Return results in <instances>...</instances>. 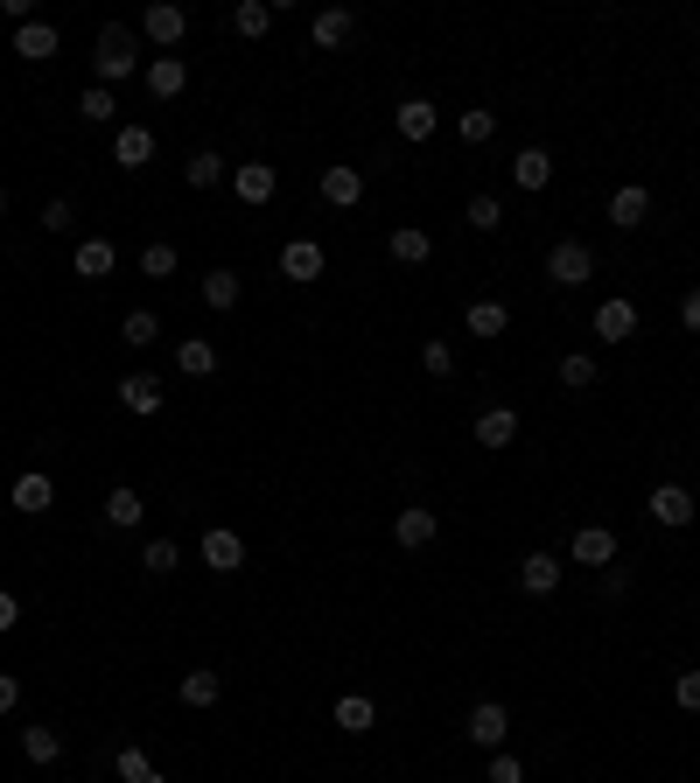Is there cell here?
I'll use <instances>...</instances> for the list:
<instances>
[{
  "mask_svg": "<svg viewBox=\"0 0 700 783\" xmlns=\"http://www.w3.org/2000/svg\"><path fill=\"white\" fill-rule=\"evenodd\" d=\"M546 280H554V288H589V280H596V253L581 238H560L554 253H546Z\"/></svg>",
  "mask_w": 700,
  "mask_h": 783,
  "instance_id": "cell-1",
  "label": "cell"
},
{
  "mask_svg": "<svg viewBox=\"0 0 700 783\" xmlns=\"http://www.w3.org/2000/svg\"><path fill=\"white\" fill-rule=\"evenodd\" d=\"M463 735L477 741V749L498 756V749H504V735H512V714H504L498 700H477V706H469V720H463Z\"/></svg>",
  "mask_w": 700,
  "mask_h": 783,
  "instance_id": "cell-2",
  "label": "cell"
},
{
  "mask_svg": "<svg viewBox=\"0 0 700 783\" xmlns=\"http://www.w3.org/2000/svg\"><path fill=\"white\" fill-rule=\"evenodd\" d=\"M182 29H189V8H176V0H155V8L141 14V35H147V43H162L168 56L182 49Z\"/></svg>",
  "mask_w": 700,
  "mask_h": 783,
  "instance_id": "cell-3",
  "label": "cell"
},
{
  "mask_svg": "<svg viewBox=\"0 0 700 783\" xmlns=\"http://www.w3.org/2000/svg\"><path fill=\"white\" fill-rule=\"evenodd\" d=\"M645 511H652V518H658V525H673V532H679V525H693V518H700V504H693V496H687V490H679V483H658V490L645 496Z\"/></svg>",
  "mask_w": 700,
  "mask_h": 783,
  "instance_id": "cell-4",
  "label": "cell"
},
{
  "mask_svg": "<svg viewBox=\"0 0 700 783\" xmlns=\"http://www.w3.org/2000/svg\"><path fill=\"white\" fill-rule=\"evenodd\" d=\"M203 567H211V574H238V567H245V539L224 532V525H211V532H203Z\"/></svg>",
  "mask_w": 700,
  "mask_h": 783,
  "instance_id": "cell-5",
  "label": "cell"
},
{
  "mask_svg": "<svg viewBox=\"0 0 700 783\" xmlns=\"http://www.w3.org/2000/svg\"><path fill=\"white\" fill-rule=\"evenodd\" d=\"M232 189H238V203H253V210H259V203H274L280 176H274L267 161H238V168H232Z\"/></svg>",
  "mask_w": 700,
  "mask_h": 783,
  "instance_id": "cell-6",
  "label": "cell"
},
{
  "mask_svg": "<svg viewBox=\"0 0 700 783\" xmlns=\"http://www.w3.org/2000/svg\"><path fill=\"white\" fill-rule=\"evenodd\" d=\"M434 532H442V518H434L427 504H407L400 518H392V539H400L407 552H421V546H434Z\"/></svg>",
  "mask_w": 700,
  "mask_h": 783,
  "instance_id": "cell-7",
  "label": "cell"
},
{
  "mask_svg": "<svg viewBox=\"0 0 700 783\" xmlns=\"http://www.w3.org/2000/svg\"><path fill=\"white\" fill-rule=\"evenodd\" d=\"M645 217H652V189L645 182H623L616 197H610V224H616V232H637Z\"/></svg>",
  "mask_w": 700,
  "mask_h": 783,
  "instance_id": "cell-8",
  "label": "cell"
},
{
  "mask_svg": "<svg viewBox=\"0 0 700 783\" xmlns=\"http://www.w3.org/2000/svg\"><path fill=\"white\" fill-rule=\"evenodd\" d=\"M596 336L602 343H631L637 336V301H623V294L602 301V309H596Z\"/></svg>",
  "mask_w": 700,
  "mask_h": 783,
  "instance_id": "cell-9",
  "label": "cell"
},
{
  "mask_svg": "<svg viewBox=\"0 0 700 783\" xmlns=\"http://www.w3.org/2000/svg\"><path fill=\"white\" fill-rule=\"evenodd\" d=\"M280 273H288V280H323V245H315V238H288V245H280Z\"/></svg>",
  "mask_w": 700,
  "mask_h": 783,
  "instance_id": "cell-10",
  "label": "cell"
},
{
  "mask_svg": "<svg viewBox=\"0 0 700 783\" xmlns=\"http://www.w3.org/2000/svg\"><path fill=\"white\" fill-rule=\"evenodd\" d=\"M616 560V532L610 525H581L575 532V567H610Z\"/></svg>",
  "mask_w": 700,
  "mask_h": 783,
  "instance_id": "cell-11",
  "label": "cell"
},
{
  "mask_svg": "<svg viewBox=\"0 0 700 783\" xmlns=\"http://www.w3.org/2000/svg\"><path fill=\"white\" fill-rule=\"evenodd\" d=\"M323 203L357 210L365 203V168H323Z\"/></svg>",
  "mask_w": 700,
  "mask_h": 783,
  "instance_id": "cell-12",
  "label": "cell"
},
{
  "mask_svg": "<svg viewBox=\"0 0 700 783\" xmlns=\"http://www.w3.org/2000/svg\"><path fill=\"white\" fill-rule=\"evenodd\" d=\"M112 161H120V168H147V161H155V133H147V126H120V133H112Z\"/></svg>",
  "mask_w": 700,
  "mask_h": 783,
  "instance_id": "cell-13",
  "label": "cell"
},
{
  "mask_svg": "<svg viewBox=\"0 0 700 783\" xmlns=\"http://www.w3.org/2000/svg\"><path fill=\"white\" fill-rule=\"evenodd\" d=\"M519 588H525V595H554V588H560V560H554V552H525V560H519Z\"/></svg>",
  "mask_w": 700,
  "mask_h": 783,
  "instance_id": "cell-14",
  "label": "cell"
},
{
  "mask_svg": "<svg viewBox=\"0 0 700 783\" xmlns=\"http://www.w3.org/2000/svg\"><path fill=\"white\" fill-rule=\"evenodd\" d=\"M176 371H182V378H211V371H218V343H211V336H182V343H176Z\"/></svg>",
  "mask_w": 700,
  "mask_h": 783,
  "instance_id": "cell-15",
  "label": "cell"
},
{
  "mask_svg": "<svg viewBox=\"0 0 700 783\" xmlns=\"http://www.w3.org/2000/svg\"><path fill=\"white\" fill-rule=\"evenodd\" d=\"M120 406L126 413H162V378H147V371H134V378H120Z\"/></svg>",
  "mask_w": 700,
  "mask_h": 783,
  "instance_id": "cell-16",
  "label": "cell"
},
{
  "mask_svg": "<svg viewBox=\"0 0 700 783\" xmlns=\"http://www.w3.org/2000/svg\"><path fill=\"white\" fill-rule=\"evenodd\" d=\"M392 126H400V141H427V133L442 126V112H434L427 99H400V112H392Z\"/></svg>",
  "mask_w": 700,
  "mask_h": 783,
  "instance_id": "cell-17",
  "label": "cell"
},
{
  "mask_svg": "<svg viewBox=\"0 0 700 783\" xmlns=\"http://www.w3.org/2000/svg\"><path fill=\"white\" fill-rule=\"evenodd\" d=\"M56 504V490H49V476H14V511H22V518H43V511Z\"/></svg>",
  "mask_w": 700,
  "mask_h": 783,
  "instance_id": "cell-18",
  "label": "cell"
},
{
  "mask_svg": "<svg viewBox=\"0 0 700 783\" xmlns=\"http://www.w3.org/2000/svg\"><path fill=\"white\" fill-rule=\"evenodd\" d=\"M182 85H189L182 56H155V64H147V91H155V99H182Z\"/></svg>",
  "mask_w": 700,
  "mask_h": 783,
  "instance_id": "cell-19",
  "label": "cell"
},
{
  "mask_svg": "<svg viewBox=\"0 0 700 783\" xmlns=\"http://www.w3.org/2000/svg\"><path fill=\"white\" fill-rule=\"evenodd\" d=\"M477 441H484V448H512V441H519V413H512V406L477 413Z\"/></svg>",
  "mask_w": 700,
  "mask_h": 783,
  "instance_id": "cell-20",
  "label": "cell"
},
{
  "mask_svg": "<svg viewBox=\"0 0 700 783\" xmlns=\"http://www.w3.org/2000/svg\"><path fill=\"white\" fill-rule=\"evenodd\" d=\"M512 182H519V189H546V182H554V155H546V147H519Z\"/></svg>",
  "mask_w": 700,
  "mask_h": 783,
  "instance_id": "cell-21",
  "label": "cell"
},
{
  "mask_svg": "<svg viewBox=\"0 0 700 783\" xmlns=\"http://www.w3.org/2000/svg\"><path fill=\"white\" fill-rule=\"evenodd\" d=\"M386 253L400 259V266H427V253H434V238L421 232V224H400V232L386 238Z\"/></svg>",
  "mask_w": 700,
  "mask_h": 783,
  "instance_id": "cell-22",
  "label": "cell"
},
{
  "mask_svg": "<svg viewBox=\"0 0 700 783\" xmlns=\"http://www.w3.org/2000/svg\"><path fill=\"white\" fill-rule=\"evenodd\" d=\"M232 29H238V43H259V35L274 29V0H238V8H232Z\"/></svg>",
  "mask_w": 700,
  "mask_h": 783,
  "instance_id": "cell-23",
  "label": "cell"
},
{
  "mask_svg": "<svg viewBox=\"0 0 700 783\" xmlns=\"http://www.w3.org/2000/svg\"><path fill=\"white\" fill-rule=\"evenodd\" d=\"M14 56L49 64V56H56V29H49V22H22V29H14Z\"/></svg>",
  "mask_w": 700,
  "mask_h": 783,
  "instance_id": "cell-24",
  "label": "cell"
},
{
  "mask_svg": "<svg viewBox=\"0 0 700 783\" xmlns=\"http://www.w3.org/2000/svg\"><path fill=\"white\" fill-rule=\"evenodd\" d=\"M351 35H357V14L351 8H323V14H315V43H323V49H344Z\"/></svg>",
  "mask_w": 700,
  "mask_h": 783,
  "instance_id": "cell-25",
  "label": "cell"
},
{
  "mask_svg": "<svg viewBox=\"0 0 700 783\" xmlns=\"http://www.w3.org/2000/svg\"><path fill=\"white\" fill-rule=\"evenodd\" d=\"M203 301H211L218 315L238 309V273H232V266H211V273H203Z\"/></svg>",
  "mask_w": 700,
  "mask_h": 783,
  "instance_id": "cell-26",
  "label": "cell"
},
{
  "mask_svg": "<svg viewBox=\"0 0 700 783\" xmlns=\"http://www.w3.org/2000/svg\"><path fill=\"white\" fill-rule=\"evenodd\" d=\"M141 518H147V504H141V490H126V483H120V490H112V496H105V525H120V532H134Z\"/></svg>",
  "mask_w": 700,
  "mask_h": 783,
  "instance_id": "cell-27",
  "label": "cell"
},
{
  "mask_svg": "<svg viewBox=\"0 0 700 783\" xmlns=\"http://www.w3.org/2000/svg\"><path fill=\"white\" fill-rule=\"evenodd\" d=\"M371 720H378V706H371L365 693H344V700H336V728H344V735H371Z\"/></svg>",
  "mask_w": 700,
  "mask_h": 783,
  "instance_id": "cell-28",
  "label": "cell"
},
{
  "mask_svg": "<svg viewBox=\"0 0 700 783\" xmlns=\"http://www.w3.org/2000/svg\"><path fill=\"white\" fill-rule=\"evenodd\" d=\"M112 259H120V253H112L105 238H85V245H78V259H70V266H78V280H105V273H112Z\"/></svg>",
  "mask_w": 700,
  "mask_h": 783,
  "instance_id": "cell-29",
  "label": "cell"
},
{
  "mask_svg": "<svg viewBox=\"0 0 700 783\" xmlns=\"http://www.w3.org/2000/svg\"><path fill=\"white\" fill-rule=\"evenodd\" d=\"M218 693H224L218 672H203V664H197V672H182V706H197V714H203V706H218Z\"/></svg>",
  "mask_w": 700,
  "mask_h": 783,
  "instance_id": "cell-30",
  "label": "cell"
},
{
  "mask_svg": "<svg viewBox=\"0 0 700 783\" xmlns=\"http://www.w3.org/2000/svg\"><path fill=\"white\" fill-rule=\"evenodd\" d=\"M504 322H512V315H504V301H477V309L463 315V329L469 336H504Z\"/></svg>",
  "mask_w": 700,
  "mask_h": 783,
  "instance_id": "cell-31",
  "label": "cell"
},
{
  "mask_svg": "<svg viewBox=\"0 0 700 783\" xmlns=\"http://www.w3.org/2000/svg\"><path fill=\"white\" fill-rule=\"evenodd\" d=\"M560 385H567V392H589V385H596V357H589V350H567V357H560Z\"/></svg>",
  "mask_w": 700,
  "mask_h": 783,
  "instance_id": "cell-32",
  "label": "cell"
},
{
  "mask_svg": "<svg viewBox=\"0 0 700 783\" xmlns=\"http://www.w3.org/2000/svg\"><path fill=\"white\" fill-rule=\"evenodd\" d=\"M99 56H112V64H141V56H134V29L105 22V29H99Z\"/></svg>",
  "mask_w": 700,
  "mask_h": 783,
  "instance_id": "cell-33",
  "label": "cell"
},
{
  "mask_svg": "<svg viewBox=\"0 0 700 783\" xmlns=\"http://www.w3.org/2000/svg\"><path fill=\"white\" fill-rule=\"evenodd\" d=\"M182 176H189V189H218L224 176H232V168H224V161L211 155V147H203V155H189V168H182Z\"/></svg>",
  "mask_w": 700,
  "mask_h": 783,
  "instance_id": "cell-34",
  "label": "cell"
},
{
  "mask_svg": "<svg viewBox=\"0 0 700 783\" xmlns=\"http://www.w3.org/2000/svg\"><path fill=\"white\" fill-rule=\"evenodd\" d=\"M22 756L29 762H56V756H64V735H56V728H22Z\"/></svg>",
  "mask_w": 700,
  "mask_h": 783,
  "instance_id": "cell-35",
  "label": "cell"
},
{
  "mask_svg": "<svg viewBox=\"0 0 700 783\" xmlns=\"http://www.w3.org/2000/svg\"><path fill=\"white\" fill-rule=\"evenodd\" d=\"M141 567H147V574H176V567H182V546H176V539H147Z\"/></svg>",
  "mask_w": 700,
  "mask_h": 783,
  "instance_id": "cell-36",
  "label": "cell"
},
{
  "mask_svg": "<svg viewBox=\"0 0 700 783\" xmlns=\"http://www.w3.org/2000/svg\"><path fill=\"white\" fill-rule=\"evenodd\" d=\"M120 336H126V350H147V343H155V336H162V322H155V315H147V309H134V315H126V322H120Z\"/></svg>",
  "mask_w": 700,
  "mask_h": 783,
  "instance_id": "cell-37",
  "label": "cell"
},
{
  "mask_svg": "<svg viewBox=\"0 0 700 783\" xmlns=\"http://www.w3.org/2000/svg\"><path fill=\"white\" fill-rule=\"evenodd\" d=\"M463 217H469V232H498V224H504V203H498V197H469Z\"/></svg>",
  "mask_w": 700,
  "mask_h": 783,
  "instance_id": "cell-38",
  "label": "cell"
},
{
  "mask_svg": "<svg viewBox=\"0 0 700 783\" xmlns=\"http://www.w3.org/2000/svg\"><path fill=\"white\" fill-rule=\"evenodd\" d=\"M78 112H85L91 126H112V112H120V105H112V91H105V85H91L85 99H78Z\"/></svg>",
  "mask_w": 700,
  "mask_h": 783,
  "instance_id": "cell-39",
  "label": "cell"
},
{
  "mask_svg": "<svg viewBox=\"0 0 700 783\" xmlns=\"http://www.w3.org/2000/svg\"><path fill=\"white\" fill-rule=\"evenodd\" d=\"M141 273H147V280H168V273H176V245H147V253H141Z\"/></svg>",
  "mask_w": 700,
  "mask_h": 783,
  "instance_id": "cell-40",
  "label": "cell"
},
{
  "mask_svg": "<svg viewBox=\"0 0 700 783\" xmlns=\"http://www.w3.org/2000/svg\"><path fill=\"white\" fill-rule=\"evenodd\" d=\"M490 133H498V112H484V105H477V112H463V141H469V147H484Z\"/></svg>",
  "mask_w": 700,
  "mask_h": 783,
  "instance_id": "cell-41",
  "label": "cell"
},
{
  "mask_svg": "<svg viewBox=\"0 0 700 783\" xmlns=\"http://www.w3.org/2000/svg\"><path fill=\"white\" fill-rule=\"evenodd\" d=\"M421 365H427V378H448V371H456V350H448V343L434 336L427 350H421Z\"/></svg>",
  "mask_w": 700,
  "mask_h": 783,
  "instance_id": "cell-42",
  "label": "cell"
},
{
  "mask_svg": "<svg viewBox=\"0 0 700 783\" xmlns=\"http://www.w3.org/2000/svg\"><path fill=\"white\" fill-rule=\"evenodd\" d=\"M490 783H525V762L498 749V756H490Z\"/></svg>",
  "mask_w": 700,
  "mask_h": 783,
  "instance_id": "cell-43",
  "label": "cell"
},
{
  "mask_svg": "<svg viewBox=\"0 0 700 783\" xmlns=\"http://www.w3.org/2000/svg\"><path fill=\"white\" fill-rule=\"evenodd\" d=\"M673 700L687 706V714H700V672H679V679H673Z\"/></svg>",
  "mask_w": 700,
  "mask_h": 783,
  "instance_id": "cell-44",
  "label": "cell"
},
{
  "mask_svg": "<svg viewBox=\"0 0 700 783\" xmlns=\"http://www.w3.org/2000/svg\"><path fill=\"white\" fill-rule=\"evenodd\" d=\"M134 776H147V749L126 741V749H120V783H134Z\"/></svg>",
  "mask_w": 700,
  "mask_h": 783,
  "instance_id": "cell-45",
  "label": "cell"
},
{
  "mask_svg": "<svg viewBox=\"0 0 700 783\" xmlns=\"http://www.w3.org/2000/svg\"><path fill=\"white\" fill-rule=\"evenodd\" d=\"M70 224H78V217H70V203H64V197L43 203V232H70Z\"/></svg>",
  "mask_w": 700,
  "mask_h": 783,
  "instance_id": "cell-46",
  "label": "cell"
},
{
  "mask_svg": "<svg viewBox=\"0 0 700 783\" xmlns=\"http://www.w3.org/2000/svg\"><path fill=\"white\" fill-rule=\"evenodd\" d=\"M679 329H693V336H700V288L679 294Z\"/></svg>",
  "mask_w": 700,
  "mask_h": 783,
  "instance_id": "cell-47",
  "label": "cell"
},
{
  "mask_svg": "<svg viewBox=\"0 0 700 783\" xmlns=\"http://www.w3.org/2000/svg\"><path fill=\"white\" fill-rule=\"evenodd\" d=\"M602 595H631V567H616V560L602 567Z\"/></svg>",
  "mask_w": 700,
  "mask_h": 783,
  "instance_id": "cell-48",
  "label": "cell"
},
{
  "mask_svg": "<svg viewBox=\"0 0 700 783\" xmlns=\"http://www.w3.org/2000/svg\"><path fill=\"white\" fill-rule=\"evenodd\" d=\"M14 706H22V679L0 672V714H14Z\"/></svg>",
  "mask_w": 700,
  "mask_h": 783,
  "instance_id": "cell-49",
  "label": "cell"
},
{
  "mask_svg": "<svg viewBox=\"0 0 700 783\" xmlns=\"http://www.w3.org/2000/svg\"><path fill=\"white\" fill-rule=\"evenodd\" d=\"M14 623H22V602H14V595H8V588H0V637H8V629H14Z\"/></svg>",
  "mask_w": 700,
  "mask_h": 783,
  "instance_id": "cell-50",
  "label": "cell"
},
{
  "mask_svg": "<svg viewBox=\"0 0 700 783\" xmlns=\"http://www.w3.org/2000/svg\"><path fill=\"white\" fill-rule=\"evenodd\" d=\"M134 783H168V776H155V770H147V776H134Z\"/></svg>",
  "mask_w": 700,
  "mask_h": 783,
  "instance_id": "cell-51",
  "label": "cell"
},
{
  "mask_svg": "<svg viewBox=\"0 0 700 783\" xmlns=\"http://www.w3.org/2000/svg\"><path fill=\"white\" fill-rule=\"evenodd\" d=\"M0 210H8V189H0Z\"/></svg>",
  "mask_w": 700,
  "mask_h": 783,
  "instance_id": "cell-52",
  "label": "cell"
},
{
  "mask_svg": "<svg viewBox=\"0 0 700 783\" xmlns=\"http://www.w3.org/2000/svg\"><path fill=\"white\" fill-rule=\"evenodd\" d=\"M693 504H700V490H693Z\"/></svg>",
  "mask_w": 700,
  "mask_h": 783,
  "instance_id": "cell-53",
  "label": "cell"
}]
</instances>
